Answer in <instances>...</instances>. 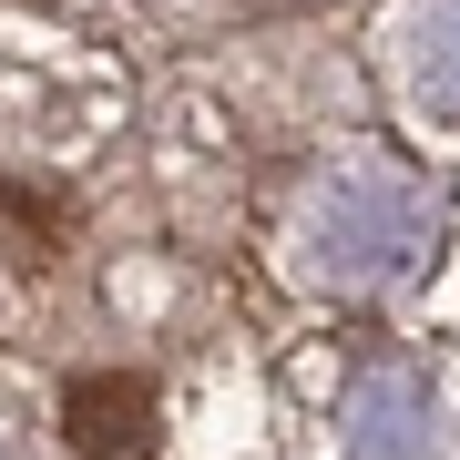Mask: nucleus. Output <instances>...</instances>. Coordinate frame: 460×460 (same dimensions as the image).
Here are the masks:
<instances>
[{
    "label": "nucleus",
    "mask_w": 460,
    "mask_h": 460,
    "mask_svg": "<svg viewBox=\"0 0 460 460\" xmlns=\"http://www.w3.org/2000/svg\"><path fill=\"white\" fill-rule=\"evenodd\" d=\"M62 440L83 460H144L154 450V378H133V368L62 378Z\"/></svg>",
    "instance_id": "nucleus-1"
}]
</instances>
